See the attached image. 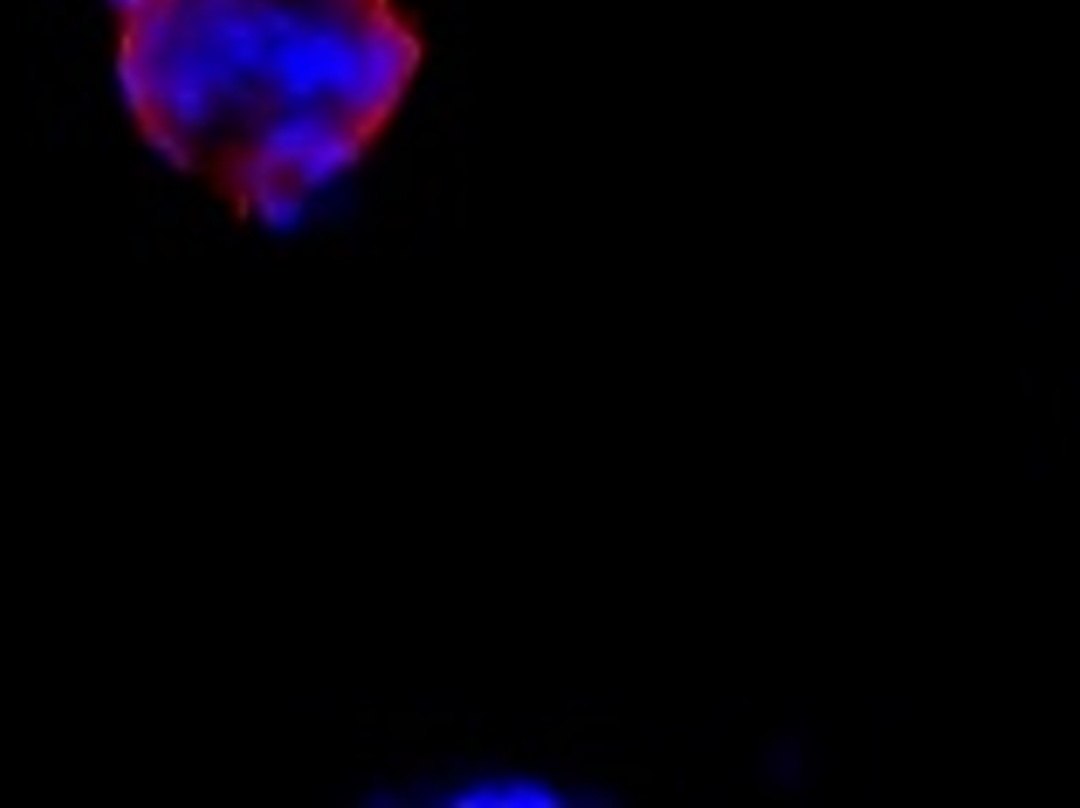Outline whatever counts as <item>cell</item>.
I'll return each instance as SVG.
<instances>
[{"mask_svg": "<svg viewBox=\"0 0 1080 808\" xmlns=\"http://www.w3.org/2000/svg\"><path fill=\"white\" fill-rule=\"evenodd\" d=\"M420 57L392 0H124L117 35L146 146L266 225L373 149Z\"/></svg>", "mask_w": 1080, "mask_h": 808, "instance_id": "6da1fadb", "label": "cell"}]
</instances>
